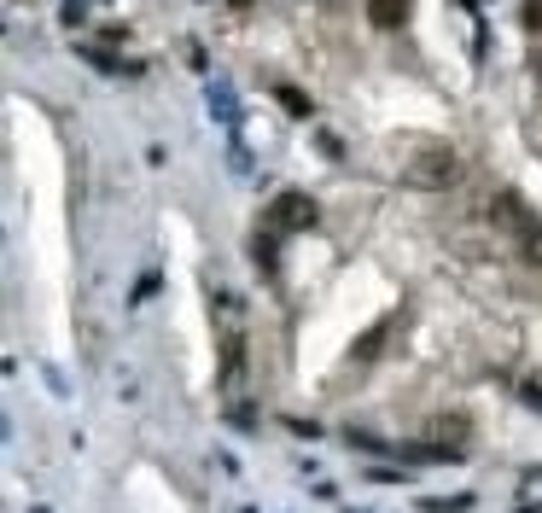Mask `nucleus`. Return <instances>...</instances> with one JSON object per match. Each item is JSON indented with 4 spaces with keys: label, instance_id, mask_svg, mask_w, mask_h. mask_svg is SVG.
I'll list each match as a JSON object with an SVG mask.
<instances>
[{
    "label": "nucleus",
    "instance_id": "nucleus-1",
    "mask_svg": "<svg viewBox=\"0 0 542 513\" xmlns=\"http://www.w3.org/2000/svg\"><path fill=\"white\" fill-rule=\"evenodd\" d=\"M455 152L449 146H414V158L403 164V181L408 187H420V193H438V187H449L455 181Z\"/></svg>",
    "mask_w": 542,
    "mask_h": 513
},
{
    "label": "nucleus",
    "instance_id": "nucleus-2",
    "mask_svg": "<svg viewBox=\"0 0 542 513\" xmlns=\"http://www.w3.org/2000/svg\"><path fill=\"white\" fill-rule=\"evenodd\" d=\"M315 199L309 193H280L269 210H263V228H274V234H309L315 228Z\"/></svg>",
    "mask_w": 542,
    "mask_h": 513
},
{
    "label": "nucleus",
    "instance_id": "nucleus-3",
    "mask_svg": "<svg viewBox=\"0 0 542 513\" xmlns=\"http://www.w3.org/2000/svg\"><path fill=\"white\" fill-rule=\"evenodd\" d=\"M490 216H496V222H502V228H508V234H513L519 245H525V240H531V234L542 228L537 216L525 210V199H519V193H496V205H490Z\"/></svg>",
    "mask_w": 542,
    "mask_h": 513
},
{
    "label": "nucleus",
    "instance_id": "nucleus-4",
    "mask_svg": "<svg viewBox=\"0 0 542 513\" xmlns=\"http://www.w3.org/2000/svg\"><path fill=\"white\" fill-rule=\"evenodd\" d=\"M245 374V339H239V327H222V385H239Z\"/></svg>",
    "mask_w": 542,
    "mask_h": 513
},
{
    "label": "nucleus",
    "instance_id": "nucleus-5",
    "mask_svg": "<svg viewBox=\"0 0 542 513\" xmlns=\"http://www.w3.org/2000/svg\"><path fill=\"white\" fill-rule=\"evenodd\" d=\"M368 12H373V24H379V30H397V24L408 18V0H373Z\"/></svg>",
    "mask_w": 542,
    "mask_h": 513
},
{
    "label": "nucleus",
    "instance_id": "nucleus-6",
    "mask_svg": "<svg viewBox=\"0 0 542 513\" xmlns=\"http://www.w3.org/2000/svg\"><path fill=\"white\" fill-rule=\"evenodd\" d=\"M274 94H280V105H286V111H292V117H309V111H315V105H309L304 94H298V88H286V82H280V88H274Z\"/></svg>",
    "mask_w": 542,
    "mask_h": 513
},
{
    "label": "nucleus",
    "instance_id": "nucleus-7",
    "mask_svg": "<svg viewBox=\"0 0 542 513\" xmlns=\"http://www.w3.org/2000/svg\"><path fill=\"white\" fill-rule=\"evenodd\" d=\"M210 111H216L222 123H234V94H228V88H216V94H210Z\"/></svg>",
    "mask_w": 542,
    "mask_h": 513
},
{
    "label": "nucleus",
    "instance_id": "nucleus-8",
    "mask_svg": "<svg viewBox=\"0 0 542 513\" xmlns=\"http://www.w3.org/2000/svg\"><path fill=\"white\" fill-rule=\"evenodd\" d=\"M525 24H531V30H542V0H531V6H525Z\"/></svg>",
    "mask_w": 542,
    "mask_h": 513
},
{
    "label": "nucleus",
    "instance_id": "nucleus-9",
    "mask_svg": "<svg viewBox=\"0 0 542 513\" xmlns=\"http://www.w3.org/2000/svg\"><path fill=\"white\" fill-rule=\"evenodd\" d=\"M234 6H251V0H234Z\"/></svg>",
    "mask_w": 542,
    "mask_h": 513
}]
</instances>
